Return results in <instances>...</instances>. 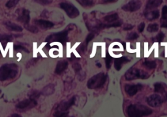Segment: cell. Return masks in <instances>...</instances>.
I'll use <instances>...</instances> for the list:
<instances>
[{
	"instance_id": "6da1fadb",
	"label": "cell",
	"mask_w": 167,
	"mask_h": 117,
	"mask_svg": "<svg viewBox=\"0 0 167 117\" xmlns=\"http://www.w3.org/2000/svg\"><path fill=\"white\" fill-rule=\"evenodd\" d=\"M127 113L129 117H143L151 115L153 111L145 105L132 104L127 107Z\"/></svg>"
},
{
	"instance_id": "7a4b0ae2",
	"label": "cell",
	"mask_w": 167,
	"mask_h": 117,
	"mask_svg": "<svg viewBox=\"0 0 167 117\" xmlns=\"http://www.w3.org/2000/svg\"><path fill=\"white\" fill-rule=\"evenodd\" d=\"M18 67L15 63H7L0 67V81L12 79L17 76Z\"/></svg>"
},
{
	"instance_id": "3957f363",
	"label": "cell",
	"mask_w": 167,
	"mask_h": 117,
	"mask_svg": "<svg viewBox=\"0 0 167 117\" xmlns=\"http://www.w3.org/2000/svg\"><path fill=\"white\" fill-rule=\"evenodd\" d=\"M107 80V75L103 73H98L89 79L87 86L89 89H96L102 87Z\"/></svg>"
},
{
	"instance_id": "277c9868",
	"label": "cell",
	"mask_w": 167,
	"mask_h": 117,
	"mask_svg": "<svg viewBox=\"0 0 167 117\" xmlns=\"http://www.w3.org/2000/svg\"><path fill=\"white\" fill-rule=\"evenodd\" d=\"M125 77L127 81H132L137 79H148L149 77V75L146 71L139 69H131L127 71Z\"/></svg>"
},
{
	"instance_id": "5b68a950",
	"label": "cell",
	"mask_w": 167,
	"mask_h": 117,
	"mask_svg": "<svg viewBox=\"0 0 167 117\" xmlns=\"http://www.w3.org/2000/svg\"><path fill=\"white\" fill-rule=\"evenodd\" d=\"M60 7L65 11L66 14L71 18H75L79 15V10L73 5L69 3L63 2L60 3Z\"/></svg>"
},
{
	"instance_id": "8992f818",
	"label": "cell",
	"mask_w": 167,
	"mask_h": 117,
	"mask_svg": "<svg viewBox=\"0 0 167 117\" xmlns=\"http://www.w3.org/2000/svg\"><path fill=\"white\" fill-rule=\"evenodd\" d=\"M67 35H68V31L66 30L61 31V32L53 33L52 35L47 37L46 41H47L48 42L58 41L63 43V42H65L67 41Z\"/></svg>"
},
{
	"instance_id": "52a82bcc",
	"label": "cell",
	"mask_w": 167,
	"mask_h": 117,
	"mask_svg": "<svg viewBox=\"0 0 167 117\" xmlns=\"http://www.w3.org/2000/svg\"><path fill=\"white\" fill-rule=\"evenodd\" d=\"M142 6V3L140 0H131L127 4L123 5L122 7V9L125 11L129 12H134L137 11Z\"/></svg>"
},
{
	"instance_id": "ba28073f",
	"label": "cell",
	"mask_w": 167,
	"mask_h": 117,
	"mask_svg": "<svg viewBox=\"0 0 167 117\" xmlns=\"http://www.w3.org/2000/svg\"><path fill=\"white\" fill-rule=\"evenodd\" d=\"M18 20L20 22L24 24V25L28 24L30 20V11L25 9H19L17 10Z\"/></svg>"
},
{
	"instance_id": "9c48e42d",
	"label": "cell",
	"mask_w": 167,
	"mask_h": 117,
	"mask_svg": "<svg viewBox=\"0 0 167 117\" xmlns=\"http://www.w3.org/2000/svg\"><path fill=\"white\" fill-rule=\"evenodd\" d=\"M37 104L35 100L33 99H27L22 101L18 103L17 105V109L20 110H24V109H31L32 107H34Z\"/></svg>"
},
{
	"instance_id": "30bf717a",
	"label": "cell",
	"mask_w": 167,
	"mask_h": 117,
	"mask_svg": "<svg viewBox=\"0 0 167 117\" xmlns=\"http://www.w3.org/2000/svg\"><path fill=\"white\" fill-rule=\"evenodd\" d=\"M147 103L151 107H157L162 104L163 99L160 95L157 94H153L147 98Z\"/></svg>"
},
{
	"instance_id": "8fae6325",
	"label": "cell",
	"mask_w": 167,
	"mask_h": 117,
	"mask_svg": "<svg viewBox=\"0 0 167 117\" xmlns=\"http://www.w3.org/2000/svg\"><path fill=\"white\" fill-rule=\"evenodd\" d=\"M143 88L141 84H126L125 87V92L129 96H133L137 93Z\"/></svg>"
},
{
	"instance_id": "7c38bea8",
	"label": "cell",
	"mask_w": 167,
	"mask_h": 117,
	"mask_svg": "<svg viewBox=\"0 0 167 117\" xmlns=\"http://www.w3.org/2000/svg\"><path fill=\"white\" fill-rule=\"evenodd\" d=\"M76 101V98L74 96L71 100H69L68 102H63L60 103V104L58 106L57 111H63V112H68V110L72 107V106L75 104Z\"/></svg>"
},
{
	"instance_id": "4fadbf2b",
	"label": "cell",
	"mask_w": 167,
	"mask_h": 117,
	"mask_svg": "<svg viewBox=\"0 0 167 117\" xmlns=\"http://www.w3.org/2000/svg\"><path fill=\"white\" fill-rule=\"evenodd\" d=\"M35 24L44 30L50 29L54 26V24L50 21L45 20H37L35 21Z\"/></svg>"
},
{
	"instance_id": "5bb4252c",
	"label": "cell",
	"mask_w": 167,
	"mask_h": 117,
	"mask_svg": "<svg viewBox=\"0 0 167 117\" xmlns=\"http://www.w3.org/2000/svg\"><path fill=\"white\" fill-rule=\"evenodd\" d=\"M68 66V63L67 61L65 60H62L58 62L57 63L56 68H55V73L56 74H61L62 72H63L66 69H67Z\"/></svg>"
},
{
	"instance_id": "9a60e30c",
	"label": "cell",
	"mask_w": 167,
	"mask_h": 117,
	"mask_svg": "<svg viewBox=\"0 0 167 117\" xmlns=\"http://www.w3.org/2000/svg\"><path fill=\"white\" fill-rule=\"evenodd\" d=\"M54 90L55 89L54 84H50L46 85V86H44L43 88H42L41 94L44 95H50L54 92Z\"/></svg>"
},
{
	"instance_id": "2e32d148",
	"label": "cell",
	"mask_w": 167,
	"mask_h": 117,
	"mask_svg": "<svg viewBox=\"0 0 167 117\" xmlns=\"http://www.w3.org/2000/svg\"><path fill=\"white\" fill-rule=\"evenodd\" d=\"M145 17L147 19L150 20H155L159 17V11L158 10H152V11H148L145 13Z\"/></svg>"
},
{
	"instance_id": "e0dca14e",
	"label": "cell",
	"mask_w": 167,
	"mask_h": 117,
	"mask_svg": "<svg viewBox=\"0 0 167 117\" xmlns=\"http://www.w3.org/2000/svg\"><path fill=\"white\" fill-rule=\"evenodd\" d=\"M163 0H148L146 5V9L150 10L157 7L162 3Z\"/></svg>"
},
{
	"instance_id": "ac0fdd59",
	"label": "cell",
	"mask_w": 167,
	"mask_h": 117,
	"mask_svg": "<svg viewBox=\"0 0 167 117\" xmlns=\"http://www.w3.org/2000/svg\"><path fill=\"white\" fill-rule=\"evenodd\" d=\"M5 26H6V27L8 30H9L10 31H17V32H20V31H22V28L20 26L16 24L15 23L7 22L5 23Z\"/></svg>"
},
{
	"instance_id": "d6986e66",
	"label": "cell",
	"mask_w": 167,
	"mask_h": 117,
	"mask_svg": "<svg viewBox=\"0 0 167 117\" xmlns=\"http://www.w3.org/2000/svg\"><path fill=\"white\" fill-rule=\"evenodd\" d=\"M128 62V59L126 57H122L120 58L116 59L114 62V67L116 70L120 71L121 68H122V65L124 63Z\"/></svg>"
},
{
	"instance_id": "ffe728a7",
	"label": "cell",
	"mask_w": 167,
	"mask_h": 117,
	"mask_svg": "<svg viewBox=\"0 0 167 117\" xmlns=\"http://www.w3.org/2000/svg\"><path fill=\"white\" fill-rule=\"evenodd\" d=\"M122 24V21L121 20H118L116 21V22H114L112 23H107V24H100L99 28H113V27H118V26H120Z\"/></svg>"
},
{
	"instance_id": "44dd1931",
	"label": "cell",
	"mask_w": 167,
	"mask_h": 117,
	"mask_svg": "<svg viewBox=\"0 0 167 117\" xmlns=\"http://www.w3.org/2000/svg\"><path fill=\"white\" fill-rule=\"evenodd\" d=\"M118 19V15L117 13L108 15L107 17H105L104 18L105 22L107 23H112L114 22H116Z\"/></svg>"
},
{
	"instance_id": "7402d4cb",
	"label": "cell",
	"mask_w": 167,
	"mask_h": 117,
	"mask_svg": "<svg viewBox=\"0 0 167 117\" xmlns=\"http://www.w3.org/2000/svg\"><path fill=\"white\" fill-rule=\"evenodd\" d=\"M143 65L147 69L152 70V69L155 68L157 65H156V63L153 62V61H146V62L143 63Z\"/></svg>"
},
{
	"instance_id": "603a6c76",
	"label": "cell",
	"mask_w": 167,
	"mask_h": 117,
	"mask_svg": "<svg viewBox=\"0 0 167 117\" xmlns=\"http://www.w3.org/2000/svg\"><path fill=\"white\" fill-rule=\"evenodd\" d=\"M12 38L11 36L7 34H0V42H10L11 41Z\"/></svg>"
},
{
	"instance_id": "cb8c5ba5",
	"label": "cell",
	"mask_w": 167,
	"mask_h": 117,
	"mask_svg": "<svg viewBox=\"0 0 167 117\" xmlns=\"http://www.w3.org/2000/svg\"><path fill=\"white\" fill-rule=\"evenodd\" d=\"M159 30V25L157 24H151L149 26H148L147 30L149 31V32L153 33V32H156Z\"/></svg>"
},
{
	"instance_id": "d4e9b609",
	"label": "cell",
	"mask_w": 167,
	"mask_h": 117,
	"mask_svg": "<svg viewBox=\"0 0 167 117\" xmlns=\"http://www.w3.org/2000/svg\"><path fill=\"white\" fill-rule=\"evenodd\" d=\"M155 92L159 93H163L165 92V88L161 83H155L154 84Z\"/></svg>"
},
{
	"instance_id": "484cf974",
	"label": "cell",
	"mask_w": 167,
	"mask_h": 117,
	"mask_svg": "<svg viewBox=\"0 0 167 117\" xmlns=\"http://www.w3.org/2000/svg\"><path fill=\"white\" fill-rule=\"evenodd\" d=\"M24 27L26 30H28V31H31V32L34 33H37L39 31L37 27H36V26H31V25L29 24H28L24 25Z\"/></svg>"
},
{
	"instance_id": "4316f807",
	"label": "cell",
	"mask_w": 167,
	"mask_h": 117,
	"mask_svg": "<svg viewBox=\"0 0 167 117\" xmlns=\"http://www.w3.org/2000/svg\"><path fill=\"white\" fill-rule=\"evenodd\" d=\"M78 1L82 5H83L84 7L91 6V5L94 4L93 0H78Z\"/></svg>"
},
{
	"instance_id": "83f0119b",
	"label": "cell",
	"mask_w": 167,
	"mask_h": 117,
	"mask_svg": "<svg viewBox=\"0 0 167 117\" xmlns=\"http://www.w3.org/2000/svg\"><path fill=\"white\" fill-rule=\"evenodd\" d=\"M19 1L20 0H9L5 5L7 8H12L18 3Z\"/></svg>"
},
{
	"instance_id": "f1b7e54d",
	"label": "cell",
	"mask_w": 167,
	"mask_h": 117,
	"mask_svg": "<svg viewBox=\"0 0 167 117\" xmlns=\"http://www.w3.org/2000/svg\"><path fill=\"white\" fill-rule=\"evenodd\" d=\"M68 115H69V111L68 112H63V111H56L54 113V117H67Z\"/></svg>"
},
{
	"instance_id": "f546056e",
	"label": "cell",
	"mask_w": 167,
	"mask_h": 117,
	"mask_svg": "<svg viewBox=\"0 0 167 117\" xmlns=\"http://www.w3.org/2000/svg\"><path fill=\"white\" fill-rule=\"evenodd\" d=\"M40 94H41V93L39 91H37V90H33V91H31L30 92V94H29V96H30L31 99L35 100L37 99V98H38L39 97Z\"/></svg>"
},
{
	"instance_id": "4dcf8cb0",
	"label": "cell",
	"mask_w": 167,
	"mask_h": 117,
	"mask_svg": "<svg viewBox=\"0 0 167 117\" xmlns=\"http://www.w3.org/2000/svg\"><path fill=\"white\" fill-rule=\"evenodd\" d=\"M112 62V57H110L109 55L107 56V58H106V67H107L108 69H109L111 67Z\"/></svg>"
},
{
	"instance_id": "1f68e13d",
	"label": "cell",
	"mask_w": 167,
	"mask_h": 117,
	"mask_svg": "<svg viewBox=\"0 0 167 117\" xmlns=\"http://www.w3.org/2000/svg\"><path fill=\"white\" fill-rule=\"evenodd\" d=\"M164 38H165V34L163 32H160L155 37V41L157 42H161L163 40Z\"/></svg>"
},
{
	"instance_id": "d6a6232c",
	"label": "cell",
	"mask_w": 167,
	"mask_h": 117,
	"mask_svg": "<svg viewBox=\"0 0 167 117\" xmlns=\"http://www.w3.org/2000/svg\"><path fill=\"white\" fill-rule=\"evenodd\" d=\"M138 38H139V34L135 32L129 33L128 36H127V39L129 40H134L137 39Z\"/></svg>"
},
{
	"instance_id": "836d02e7",
	"label": "cell",
	"mask_w": 167,
	"mask_h": 117,
	"mask_svg": "<svg viewBox=\"0 0 167 117\" xmlns=\"http://www.w3.org/2000/svg\"><path fill=\"white\" fill-rule=\"evenodd\" d=\"M38 60V58H33V59L29 61V62L27 63V64H26V68H30L31 66H33V65H35L36 62H37Z\"/></svg>"
},
{
	"instance_id": "e575fe53",
	"label": "cell",
	"mask_w": 167,
	"mask_h": 117,
	"mask_svg": "<svg viewBox=\"0 0 167 117\" xmlns=\"http://www.w3.org/2000/svg\"><path fill=\"white\" fill-rule=\"evenodd\" d=\"M33 1L42 5H48L52 2V0H33Z\"/></svg>"
},
{
	"instance_id": "d590c367",
	"label": "cell",
	"mask_w": 167,
	"mask_h": 117,
	"mask_svg": "<svg viewBox=\"0 0 167 117\" xmlns=\"http://www.w3.org/2000/svg\"><path fill=\"white\" fill-rule=\"evenodd\" d=\"M73 68L74 69V70H75V71L76 73H78V71H80L81 70V69H82V67H81V65L79 64V63H75L73 65Z\"/></svg>"
},
{
	"instance_id": "8d00e7d4",
	"label": "cell",
	"mask_w": 167,
	"mask_h": 117,
	"mask_svg": "<svg viewBox=\"0 0 167 117\" xmlns=\"http://www.w3.org/2000/svg\"><path fill=\"white\" fill-rule=\"evenodd\" d=\"M14 48H15V50H22L26 52H29V50L27 49H26L25 47H24L23 46H21V45H15Z\"/></svg>"
},
{
	"instance_id": "74e56055",
	"label": "cell",
	"mask_w": 167,
	"mask_h": 117,
	"mask_svg": "<svg viewBox=\"0 0 167 117\" xmlns=\"http://www.w3.org/2000/svg\"><path fill=\"white\" fill-rule=\"evenodd\" d=\"M162 18H167V6L165 5L162 9Z\"/></svg>"
},
{
	"instance_id": "f35d334b",
	"label": "cell",
	"mask_w": 167,
	"mask_h": 117,
	"mask_svg": "<svg viewBox=\"0 0 167 117\" xmlns=\"http://www.w3.org/2000/svg\"><path fill=\"white\" fill-rule=\"evenodd\" d=\"M161 26L162 28H167V18H161Z\"/></svg>"
},
{
	"instance_id": "ab89813d",
	"label": "cell",
	"mask_w": 167,
	"mask_h": 117,
	"mask_svg": "<svg viewBox=\"0 0 167 117\" xmlns=\"http://www.w3.org/2000/svg\"><path fill=\"white\" fill-rule=\"evenodd\" d=\"M94 38V34H93V33H89L88 36H87L86 37V45H87V43L89 41H91V40Z\"/></svg>"
},
{
	"instance_id": "60d3db41",
	"label": "cell",
	"mask_w": 167,
	"mask_h": 117,
	"mask_svg": "<svg viewBox=\"0 0 167 117\" xmlns=\"http://www.w3.org/2000/svg\"><path fill=\"white\" fill-rule=\"evenodd\" d=\"M144 27H145V24L144 22H142L141 24H140L139 27H138V30H139V32H142L144 30Z\"/></svg>"
},
{
	"instance_id": "b9f144b4",
	"label": "cell",
	"mask_w": 167,
	"mask_h": 117,
	"mask_svg": "<svg viewBox=\"0 0 167 117\" xmlns=\"http://www.w3.org/2000/svg\"><path fill=\"white\" fill-rule=\"evenodd\" d=\"M132 28H133V26L128 24V25H126L125 27H124L123 30H132Z\"/></svg>"
},
{
	"instance_id": "7bdbcfd3",
	"label": "cell",
	"mask_w": 167,
	"mask_h": 117,
	"mask_svg": "<svg viewBox=\"0 0 167 117\" xmlns=\"http://www.w3.org/2000/svg\"><path fill=\"white\" fill-rule=\"evenodd\" d=\"M10 117H22V116L19 115H18V114H13V115L10 116Z\"/></svg>"
},
{
	"instance_id": "ee69618b",
	"label": "cell",
	"mask_w": 167,
	"mask_h": 117,
	"mask_svg": "<svg viewBox=\"0 0 167 117\" xmlns=\"http://www.w3.org/2000/svg\"><path fill=\"white\" fill-rule=\"evenodd\" d=\"M103 1L104 2L107 3V2H114V1H115L116 0H103Z\"/></svg>"
},
{
	"instance_id": "f6af8a7d",
	"label": "cell",
	"mask_w": 167,
	"mask_h": 117,
	"mask_svg": "<svg viewBox=\"0 0 167 117\" xmlns=\"http://www.w3.org/2000/svg\"><path fill=\"white\" fill-rule=\"evenodd\" d=\"M97 65L98 67H99V68H100V67H101V64H100V63H97Z\"/></svg>"
},
{
	"instance_id": "bcb514c9",
	"label": "cell",
	"mask_w": 167,
	"mask_h": 117,
	"mask_svg": "<svg viewBox=\"0 0 167 117\" xmlns=\"http://www.w3.org/2000/svg\"><path fill=\"white\" fill-rule=\"evenodd\" d=\"M166 100H167V94H166Z\"/></svg>"
},
{
	"instance_id": "7dc6e473",
	"label": "cell",
	"mask_w": 167,
	"mask_h": 117,
	"mask_svg": "<svg viewBox=\"0 0 167 117\" xmlns=\"http://www.w3.org/2000/svg\"><path fill=\"white\" fill-rule=\"evenodd\" d=\"M0 93H1V90H0Z\"/></svg>"
},
{
	"instance_id": "c3c4849f",
	"label": "cell",
	"mask_w": 167,
	"mask_h": 117,
	"mask_svg": "<svg viewBox=\"0 0 167 117\" xmlns=\"http://www.w3.org/2000/svg\"></svg>"
}]
</instances>
